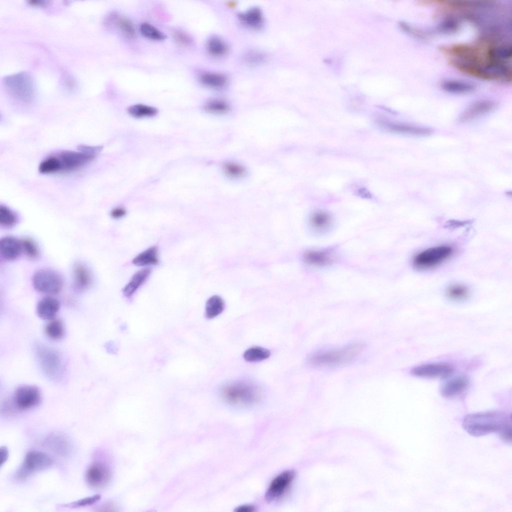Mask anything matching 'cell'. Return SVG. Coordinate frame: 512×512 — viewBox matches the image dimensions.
Here are the masks:
<instances>
[{
    "mask_svg": "<svg viewBox=\"0 0 512 512\" xmlns=\"http://www.w3.org/2000/svg\"><path fill=\"white\" fill-rule=\"evenodd\" d=\"M462 426L471 436H481L496 433L504 440L511 442L510 414L498 410L472 413L464 418Z\"/></svg>",
    "mask_w": 512,
    "mask_h": 512,
    "instance_id": "cell-1",
    "label": "cell"
},
{
    "mask_svg": "<svg viewBox=\"0 0 512 512\" xmlns=\"http://www.w3.org/2000/svg\"><path fill=\"white\" fill-rule=\"evenodd\" d=\"M366 344L356 341L344 346L316 350L310 354L306 362L314 368H330L348 364L364 351Z\"/></svg>",
    "mask_w": 512,
    "mask_h": 512,
    "instance_id": "cell-2",
    "label": "cell"
},
{
    "mask_svg": "<svg viewBox=\"0 0 512 512\" xmlns=\"http://www.w3.org/2000/svg\"><path fill=\"white\" fill-rule=\"evenodd\" d=\"M258 388L254 384L244 380L232 382L224 385L221 395L228 404L240 407L251 406L260 398Z\"/></svg>",
    "mask_w": 512,
    "mask_h": 512,
    "instance_id": "cell-3",
    "label": "cell"
},
{
    "mask_svg": "<svg viewBox=\"0 0 512 512\" xmlns=\"http://www.w3.org/2000/svg\"><path fill=\"white\" fill-rule=\"evenodd\" d=\"M4 85L10 94L24 102L32 100L34 88L30 76L26 73H20L6 78Z\"/></svg>",
    "mask_w": 512,
    "mask_h": 512,
    "instance_id": "cell-4",
    "label": "cell"
},
{
    "mask_svg": "<svg viewBox=\"0 0 512 512\" xmlns=\"http://www.w3.org/2000/svg\"><path fill=\"white\" fill-rule=\"evenodd\" d=\"M52 464V460L47 454L37 450L29 452L16 472V478L18 480H25L36 472L48 469Z\"/></svg>",
    "mask_w": 512,
    "mask_h": 512,
    "instance_id": "cell-5",
    "label": "cell"
},
{
    "mask_svg": "<svg viewBox=\"0 0 512 512\" xmlns=\"http://www.w3.org/2000/svg\"><path fill=\"white\" fill-rule=\"evenodd\" d=\"M32 284L38 292L50 294L58 293L63 286V279L56 271L42 268L36 271L32 277Z\"/></svg>",
    "mask_w": 512,
    "mask_h": 512,
    "instance_id": "cell-6",
    "label": "cell"
},
{
    "mask_svg": "<svg viewBox=\"0 0 512 512\" xmlns=\"http://www.w3.org/2000/svg\"><path fill=\"white\" fill-rule=\"evenodd\" d=\"M452 249L447 246H437L428 248L418 254L413 260V264L418 268L425 269L434 267L449 258Z\"/></svg>",
    "mask_w": 512,
    "mask_h": 512,
    "instance_id": "cell-7",
    "label": "cell"
},
{
    "mask_svg": "<svg viewBox=\"0 0 512 512\" xmlns=\"http://www.w3.org/2000/svg\"><path fill=\"white\" fill-rule=\"evenodd\" d=\"M36 354L44 372L49 376L56 378L62 370L60 359L54 350L42 346H36Z\"/></svg>",
    "mask_w": 512,
    "mask_h": 512,
    "instance_id": "cell-8",
    "label": "cell"
},
{
    "mask_svg": "<svg viewBox=\"0 0 512 512\" xmlns=\"http://www.w3.org/2000/svg\"><path fill=\"white\" fill-rule=\"evenodd\" d=\"M41 400L39 389L35 386L24 385L18 387L14 396V402L19 409L28 410L38 406Z\"/></svg>",
    "mask_w": 512,
    "mask_h": 512,
    "instance_id": "cell-9",
    "label": "cell"
},
{
    "mask_svg": "<svg viewBox=\"0 0 512 512\" xmlns=\"http://www.w3.org/2000/svg\"><path fill=\"white\" fill-rule=\"evenodd\" d=\"M60 171L68 172L79 168L92 161L95 156L78 151L64 150L56 156Z\"/></svg>",
    "mask_w": 512,
    "mask_h": 512,
    "instance_id": "cell-10",
    "label": "cell"
},
{
    "mask_svg": "<svg viewBox=\"0 0 512 512\" xmlns=\"http://www.w3.org/2000/svg\"><path fill=\"white\" fill-rule=\"evenodd\" d=\"M292 470H284L277 475L270 483L265 494V498L268 502L280 498L286 492L294 478Z\"/></svg>",
    "mask_w": 512,
    "mask_h": 512,
    "instance_id": "cell-11",
    "label": "cell"
},
{
    "mask_svg": "<svg viewBox=\"0 0 512 512\" xmlns=\"http://www.w3.org/2000/svg\"><path fill=\"white\" fill-rule=\"evenodd\" d=\"M451 366L443 363H429L413 368L411 374L416 377L423 378H446L453 372Z\"/></svg>",
    "mask_w": 512,
    "mask_h": 512,
    "instance_id": "cell-12",
    "label": "cell"
},
{
    "mask_svg": "<svg viewBox=\"0 0 512 512\" xmlns=\"http://www.w3.org/2000/svg\"><path fill=\"white\" fill-rule=\"evenodd\" d=\"M110 471L104 463L96 462L87 469L86 480L88 485L94 488H100L106 485L110 478Z\"/></svg>",
    "mask_w": 512,
    "mask_h": 512,
    "instance_id": "cell-13",
    "label": "cell"
},
{
    "mask_svg": "<svg viewBox=\"0 0 512 512\" xmlns=\"http://www.w3.org/2000/svg\"><path fill=\"white\" fill-rule=\"evenodd\" d=\"M496 102L491 100H480L470 105L460 114L459 121L466 122L489 112L496 108Z\"/></svg>",
    "mask_w": 512,
    "mask_h": 512,
    "instance_id": "cell-14",
    "label": "cell"
},
{
    "mask_svg": "<svg viewBox=\"0 0 512 512\" xmlns=\"http://www.w3.org/2000/svg\"><path fill=\"white\" fill-rule=\"evenodd\" d=\"M469 384L468 377L464 375L458 376L445 382L440 388V393L444 398H454L464 392Z\"/></svg>",
    "mask_w": 512,
    "mask_h": 512,
    "instance_id": "cell-15",
    "label": "cell"
},
{
    "mask_svg": "<svg viewBox=\"0 0 512 512\" xmlns=\"http://www.w3.org/2000/svg\"><path fill=\"white\" fill-rule=\"evenodd\" d=\"M74 285L78 290H84L92 286L93 276L90 268L84 263L76 262L72 269Z\"/></svg>",
    "mask_w": 512,
    "mask_h": 512,
    "instance_id": "cell-16",
    "label": "cell"
},
{
    "mask_svg": "<svg viewBox=\"0 0 512 512\" xmlns=\"http://www.w3.org/2000/svg\"><path fill=\"white\" fill-rule=\"evenodd\" d=\"M44 444L54 452L61 456H68L72 452V446L70 440L60 433L50 434L45 440Z\"/></svg>",
    "mask_w": 512,
    "mask_h": 512,
    "instance_id": "cell-17",
    "label": "cell"
},
{
    "mask_svg": "<svg viewBox=\"0 0 512 512\" xmlns=\"http://www.w3.org/2000/svg\"><path fill=\"white\" fill-rule=\"evenodd\" d=\"M23 252L21 240L11 236L2 238L0 240V254L7 260H14Z\"/></svg>",
    "mask_w": 512,
    "mask_h": 512,
    "instance_id": "cell-18",
    "label": "cell"
},
{
    "mask_svg": "<svg viewBox=\"0 0 512 512\" xmlns=\"http://www.w3.org/2000/svg\"><path fill=\"white\" fill-rule=\"evenodd\" d=\"M58 300L52 296H46L42 298L36 306L38 316L42 320H52L60 309Z\"/></svg>",
    "mask_w": 512,
    "mask_h": 512,
    "instance_id": "cell-19",
    "label": "cell"
},
{
    "mask_svg": "<svg viewBox=\"0 0 512 512\" xmlns=\"http://www.w3.org/2000/svg\"><path fill=\"white\" fill-rule=\"evenodd\" d=\"M240 20L246 26L254 30L260 29L264 24V18L261 10L258 7H252L238 15Z\"/></svg>",
    "mask_w": 512,
    "mask_h": 512,
    "instance_id": "cell-20",
    "label": "cell"
},
{
    "mask_svg": "<svg viewBox=\"0 0 512 512\" xmlns=\"http://www.w3.org/2000/svg\"><path fill=\"white\" fill-rule=\"evenodd\" d=\"M382 126L384 128L396 132L417 136H426L432 134L430 129L414 126L404 124H394L387 122H382Z\"/></svg>",
    "mask_w": 512,
    "mask_h": 512,
    "instance_id": "cell-21",
    "label": "cell"
},
{
    "mask_svg": "<svg viewBox=\"0 0 512 512\" xmlns=\"http://www.w3.org/2000/svg\"><path fill=\"white\" fill-rule=\"evenodd\" d=\"M151 272L150 268H143L136 272L122 290L124 296L131 297L146 280Z\"/></svg>",
    "mask_w": 512,
    "mask_h": 512,
    "instance_id": "cell-22",
    "label": "cell"
},
{
    "mask_svg": "<svg viewBox=\"0 0 512 512\" xmlns=\"http://www.w3.org/2000/svg\"><path fill=\"white\" fill-rule=\"evenodd\" d=\"M441 86L444 91L454 94H467L475 89L472 83L457 80H445L442 82Z\"/></svg>",
    "mask_w": 512,
    "mask_h": 512,
    "instance_id": "cell-23",
    "label": "cell"
},
{
    "mask_svg": "<svg viewBox=\"0 0 512 512\" xmlns=\"http://www.w3.org/2000/svg\"><path fill=\"white\" fill-rule=\"evenodd\" d=\"M200 82L204 86L214 89H221L226 86L228 78L224 74L214 72H206L200 76Z\"/></svg>",
    "mask_w": 512,
    "mask_h": 512,
    "instance_id": "cell-24",
    "label": "cell"
},
{
    "mask_svg": "<svg viewBox=\"0 0 512 512\" xmlns=\"http://www.w3.org/2000/svg\"><path fill=\"white\" fill-rule=\"evenodd\" d=\"M132 263L140 266L157 264L158 263L157 247L152 246L142 252L132 260Z\"/></svg>",
    "mask_w": 512,
    "mask_h": 512,
    "instance_id": "cell-25",
    "label": "cell"
},
{
    "mask_svg": "<svg viewBox=\"0 0 512 512\" xmlns=\"http://www.w3.org/2000/svg\"><path fill=\"white\" fill-rule=\"evenodd\" d=\"M304 261L308 264L316 266H322L330 262L328 254L325 252L310 250L306 252L303 255Z\"/></svg>",
    "mask_w": 512,
    "mask_h": 512,
    "instance_id": "cell-26",
    "label": "cell"
},
{
    "mask_svg": "<svg viewBox=\"0 0 512 512\" xmlns=\"http://www.w3.org/2000/svg\"><path fill=\"white\" fill-rule=\"evenodd\" d=\"M208 52L214 56H222L228 52V46L226 42L220 37L212 36L210 37L206 44Z\"/></svg>",
    "mask_w": 512,
    "mask_h": 512,
    "instance_id": "cell-27",
    "label": "cell"
},
{
    "mask_svg": "<svg viewBox=\"0 0 512 512\" xmlns=\"http://www.w3.org/2000/svg\"><path fill=\"white\" fill-rule=\"evenodd\" d=\"M224 308V302L221 297L213 296L207 300L205 308L206 317L212 319L220 314Z\"/></svg>",
    "mask_w": 512,
    "mask_h": 512,
    "instance_id": "cell-28",
    "label": "cell"
},
{
    "mask_svg": "<svg viewBox=\"0 0 512 512\" xmlns=\"http://www.w3.org/2000/svg\"><path fill=\"white\" fill-rule=\"evenodd\" d=\"M110 24H114L124 34L132 38L136 34V30L132 24L125 18L112 15L110 17Z\"/></svg>",
    "mask_w": 512,
    "mask_h": 512,
    "instance_id": "cell-29",
    "label": "cell"
},
{
    "mask_svg": "<svg viewBox=\"0 0 512 512\" xmlns=\"http://www.w3.org/2000/svg\"><path fill=\"white\" fill-rule=\"evenodd\" d=\"M270 352L266 348L253 346L246 350L244 353V359L249 362H258L270 357Z\"/></svg>",
    "mask_w": 512,
    "mask_h": 512,
    "instance_id": "cell-30",
    "label": "cell"
},
{
    "mask_svg": "<svg viewBox=\"0 0 512 512\" xmlns=\"http://www.w3.org/2000/svg\"><path fill=\"white\" fill-rule=\"evenodd\" d=\"M128 114L136 118L152 117L158 114V110L153 106L142 104H136L130 106L128 109Z\"/></svg>",
    "mask_w": 512,
    "mask_h": 512,
    "instance_id": "cell-31",
    "label": "cell"
},
{
    "mask_svg": "<svg viewBox=\"0 0 512 512\" xmlns=\"http://www.w3.org/2000/svg\"><path fill=\"white\" fill-rule=\"evenodd\" d=\"M310 224L312 227L316 230H324L330 226L331 218L327 212L318 211L311 216Z\"/></svg>",
    "mask_w": 512,
    "mask_h": 512,
    "instance_id": "cell-32",
    "label": "cell"
},
{
    "mask_svg": "<svg viewBox=\"0 0 512 512\" xmlns=\"http://www.w3.org/2000/svg\"><path fill=\"white\" fill-rule=\"evenodd\" d=\"M45 332L50 338L58 340L62 338L64 334V326L59 320H52L45 327Z\"/></svg>",
    "mask_w": 512,
    "mask_h": 512,
    "instance_id": "cell-33",
    "label": "cell"
},
{
    "mask_svg": "<svg viewBox=\"0 0 512 512\" xmlns=\"http://www.w3.org/2000/svg\"><path fill=\"white\" fill-rule=\"evenodd\" d=\"M18 221L16 214L8 207L1 204L0 206V224L6 228H10L15 226Z\"/></svg>",
    "mask_w": 512,
    "mask_h": 512,
    "instance_id": "cell-34",
    "label": "cell"
},
{
    "mask_svg": "<svg viewBox=\"0 0 512 512\" xmlns=\"http://www.w3.org/2000/svg\"><path fill=\"white\" fill-rule=\"evenodd\" d=\"M140 32L144 37L152 40L162 41L166 38L163 32L152 25L146 22L141 24Z\"/></svg>",
    "mask_w": 512,
    "mask_h": 512,
    "instance_id": "cell-35",
    "label": "cell"
},
{
    "mask_svg": "<svg viewBox=\"0 0 512 512\" xmlns=\"http://www.w3.org/2000/svg\"><path fill=\"white\" fill-rule=\"evenodd\" d=\"M38 170L42 174L60 172V162L57 156H50L42 160L39 165Z\"/></svg>",
    "mask_w": 512,
    "mask_h": 512,
    "instance_id": "cell-36",
    "label": "cell"
},
{
    "mask_svg": "<svg viewBox=\"0 0 512 512\" xmlns=\"http://www.w3.org/2000/svg\"><path fill=\"white\" fill-rule=\"evenodd\" d=\"M206 111L212 114H224L230 109L228 104L220 99H214L206 102L204 106Z\"/></svg>",
    "mask_w": 512,
    "mask_h": 512,
    "instance_id": "cell-37",
    "label": "cell"
},
{
    "mask_svg": "<svg viewBox=\"0 0 512 512\" xmlns=\"http://www.w3.org/2000/svg\"><path fill=\"white\" fill-rule=\"evenodd\" d=\"M469 294L468 288L462 284H454L449 287L446 291L447 296L453 300H461L466 298Z\"/></svg>",
    "mask_w": 512,
    "mask_h": 512,
    "instance_id": "cell-38",
    "label": "cell"
},
{
    "mask_svg": "<svg viewBox=\"0 0 512 512\" xmlns=\"http://www.w3.org/2000/svg\"><path fill=\"white\" fill-rule=\"evenodd\" d=\"M460 27L458 20L448 18L442 21L436 26V31L442 34H452L456 32Z\"/></svg>",
    "mask_w": 512,
    "mask_h": 512,
    "instance_id": "cell-39",
    "label": "cell"
},
{
    "mask_svg": "<svg viewBox=\"0 0 512 512\" xmlns=\"http://www.w3.org/2000/svg\"><path fill=\"white\" fill-rule=\"evenodd\" d=\"M21 241L23 252L28 256L36 258L39 256V248L34 240L30 238H24Z\"/></svg>",
    "mask_w": 512,
    "mask_h": 512,
    "instance_id": "cell-40",
    "label": "cell"
},
{
    "mask_svg": "<svg viewBox=\"0 0 512 512\" xmlns=\"http://www.w3.org/2000/svg\"><path fill=\"white\" fill-rule=\"evenodd\" d=\"M224 170L227 175L234 178H240L246 173V170L242 166L234 162L226 164Z\"/></svg>",
    "mask_w": 512,
    "mask_h": 512,
    "instance_id": "cell-41",
    "label": "cell"
},
{
    "mask_svg": "<svg viewBox=\"0 0 512 512\" xmlns=\"http://www.w3.org/2000/svg\"><path fill=\"white\" fill-rule=\"evenodd\" d=\"M266 59L265 54L257 50H250L244 56V60L248 64L252 65L260 64Z\"/></svg>",
    "mask_w": 512,
    "mask_h": 512,
    "instance_id": "cell-42",
    "label": "cell"
},
{
    "mask_svg": "<svg viewBox=\"0 0 512 512\" xmlns=\"http://www.w3.org/2000/svg\"><path fill=\"white\" fill-rule=\"evenodd\" d=\"M174 40L178 44L183 46H190L193 44L192 38L187 33L182 30H176L173 33Z\"/></svg>",
    "mask_w": 512,
    "mask_h": 512,
    "instance_id": "cell-43",
    "label": "cell"
},
{
    "mask_svg": "<svg viewBox=\"0 0 512 512\" xmlns=\"http://www.w3.org/2000/svg\"><path fill=\"white\" fill-rule=\"evenodd\" d=\"M100 498V496L96 494L75 501L70 504V506L72 507H81L90 506L97 502Z\"/></svg>",
    "mask_w": 512,
    "mask_h": 512,
    "instance_id": "cell-44",
    "label": "cell"
},
{
    "mask_svg": "<svg viewBox=\"0 0 512 512\" xmlns=\"http://www.w3.org/2000/svg\"><path fill=\"white\" fill-rule=\"evenodd\" d=\"M102 150V146H101L82 144L78 147V150L95 156L100 152Z\"/></svg>",
    "mask_w": 512,
    "mask_h": 512,
    "instance_id": "cell-45",
    "label": "cell"
},
{
    "mask_svg": "<svg viewBox=\"0 0 512 512\" xmlns=\"http://www.w3.org/2000/svg\"><path fill=\"white\" fill-rule=\"evenodd\" d=\"M126 214V210L121 207L116 208L112 209L110 212L111 216L115 219L121 218L124 216Z\"/></svg>",
    "mask_w": 512,
    "mask_h": 512,
    "instance_id": "cell-46",
    "label": "cell"
},
{
    "mask_svg": "<svg viewBox=\"0 0 512 512\" xmlns=\"http://www.w3.org/2000/svg\"><path fill=\"white\" fill-rule=\"evenodd\" d=\"M8 456V451L6 446H2L0 449V465L2 466L6 461Z\"/></svg>",
    "mask_w": 512,
    "mask_h": 512,
    "instance_id": "cell-47",
    "label": "cell"
},
{
    "mask_svg": "<svg viewBox=\"0 0 512 512\" xmlns=\"http://www.w3.org/2000/svg\"><path fill=\"white\" fill-rule=\"evenodd\" d=\"M255 510V508L250 504H244L238 506L235 508L236 512H252Z\"/></svg>",
    "mask_w": 512,
    "mask_h": 512,
    "instance_id": "cell-48",
    "label": "cell"
},
{
    "mask_svg": "<svg viewBox=\"0 0 512 512\" xmlns=\"http://www.w3.org/2000/svg\"><path fill=\"white\" fill-rule=\"evenodd\" d=\"M468 223V221H458V220H450L448 222L447 226L450 227H458L467 224Z\"/></svg>",
    "mask_w": 512,
    "mask_h": 512,
    "instance_id": "cell-49",
    "label": "cell"
}]
</instances>
